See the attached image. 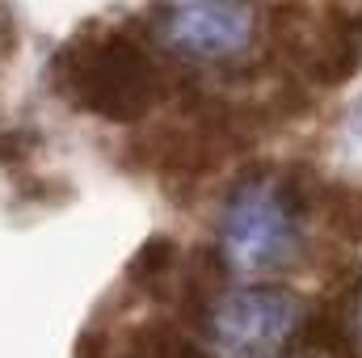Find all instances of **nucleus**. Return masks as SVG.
<instances>
[{
	"label": "nucleus",
	"instance_id": "nucleus-1",
	"mask_svg": "<svg viewBox=\"0 0 362 358\" xmlns=\"http://www.w3.org/2000/svg\"><path fill=\"white\" fill-rule=\"evenodd\" d=\"M303 245V207L274 173L236 181L219 211V249L245 274H270L295 262Z\"/></svg>",
	"mask_w": 362,
	"mask_h": 358
},
{
	"label": "nucleus",
	"instance_id": "nucleus-2",
	"mask_svg": "<svg viewBox=\"0 0 362 358\" xmlns=\"http://www.w3.org/2000/svg\"><path fill=\"white\" fill-rule=\"evenodd\" d=\"M303 299L282 287L228 291L206 316V342L215 358H286L303 333Z\"/></svg>",
	"mask_w": 362,
	"mask_h": 358
},
{
	"label": "nucleus",
	"instance_id": "nucleus-6",
	"mask_svg": "<svg viewBox=\"0 0 362 358\" xmlns=\"http://www.w3.org/2000/svg\"><path fill=\"white\" fill-rule=\"evenodd\" d=\"M30 131H4L0 135V161H25L34 152V139H25Z\"/></svg>",
	"mask_w": 362,
	"mask_h": 358
},
{
	"label": "nucleus",
	"instance_id": "nucleus-5",
	"mask_svg": "<svg viewBox=\"0 0 362 358\" xmlns=\"http://www.w3.org/2000/svg\"><path fill=\"white\" fill-rule=\"evenodd\" d=\"M169 262H173V241H169V236H152V241L139 249V258L131 262V274H135V278H156Z\"/></svg>",
	"mask_w": 362,
	"mask_h": 358
},
{
	"label": "nucleus",
	"instance_id": "nucleus-3",
	"mask_svg": "<svg viewBox=\"0 0 362 358\" xmlns=\"http://www.w3.org/2000/svg\"><path fill=\"white\" fill-rule=\"evenodd\" d=\"M72 89L81 97V105H89L93 114L131 122L148 110V93H152L148 55L127 34L89 42L72 68Z\"/></svg>",
	"mask_w": 362,
	"mask_h": 358
},
{
	"label": "nucleus",
	"instance_id": "nucleus-4",
	"mask_svg": "<svg viewBox=\"0 0 362 358\" xmlns=\"http://www.w3.org/2000/svg\"><path fill=\"white\" fill-rule=\"evenodd\" d=\"M257 34V8L249 4H173L156 13V38L185 59H232Z\"/></svg>",
	"mask_w": 362,
	"mask_h": 358
},
{
	"label": "nucleus",
	"instance_id": "nucleus-7",
	"mask_svg": "<svg viewBox=\"0 0 362 358\" xmlns=\"http://www.w3.org/2000/svg\"><path fill=\"white\" fill-rule=\"evenodd\" d=\"M358 333H362V308H358Z\"/></svg>",
	"mask_w": 362,
	"mask_h": 358
}]
</instances>
